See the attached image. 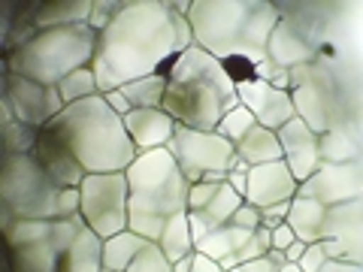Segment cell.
Instances as JSON below:
<instances>
[{"mask_svg": "<svg viewBox=\"0 0 363 272\" xmlns=\"http://www.w3.org/2000/svg\"><path fill=\"white\" fill-rule=\"evenodd\" d=\"M191 45L194 33L173 0H124L121 13L100 33L91 61L100 94L152 73H167V67Z\"/></svg>", "mask_w": 363, "mask_h": 272, "instance_id": "cell-1", "label": "cell"}, {"mask_svg": "<svg viewBox=\"0 0 363 272\" xmlns=\"http://www.w3.org/2000/svg\"><path fill=\"white\" fill-rule=\"evenodd\" d=\"M188 25L194 42L218 61H267V45L281 21L269 0H191Z\"/></svg>", "mask_w": 363, "mask_h": 272, "instance_id": "cell-2", "label": "cell"}, {"mask_svg": "<svg viewBox=\"0 0 363 272\" xmlns=\"http://www.w3.org/2000/svg\"><path fill=\"white\" fill-rule=\"evenodd\" d=\"M167 79L164 109L179 128L215 130L227 112L240 106L233 73L197 42L167 67Z\"/></svg>", "mask_w": 363, "mask_h": 272, "instance_id": "cell-3", "label": "cell"}, {"mask_svg": "<svg viewBox=\"0 0 363 272\" xmlns=\"http://www.w3.org/2000/svg\"><path fill=\"white\" fill-rule=\"evenodd\" d=\"M52 133L88 176L94 173H124L136 161V145L124 128V118L109 106L106 94L70 103L58 118L43 128Z\"/></svg>", "mask_w": 363, "mask_h": 272, "instance_id": "cell-4", "label": "cell"}, {"mask_svg": "<svg viewBox=\"0 0 363 272\" xmlns=\"http://www.w3.org/2000/svg\"><path fill=\"white\" fill-rule=\"evenodd\" d=\"M130 185V224L128 230L157 245L164 224L179 212H188L191 181L182 173L169 149L140 152L136 161L124 169Z\"/></svg>", "mask_w": 363, "mask_h": 272, "instance_id": "cell-5", "label": "cell"}, {"mask_svg": "<svg viewBox=\"0 0 363 272\" xmlns=\"http://www.w3.org/2000/svg\"><path fill=\"white\" fill-rule=\"evenodd\" d=\"M100 33L85 25L40 30L30 42L6 55V73H18L40 85H61L67 76L85 70L94 61Z\"/></svg>", "mask_w": 363, "mask_h": 272, "instance_id": "cell-6", "label": "cell"}, {"mask_svg": "<svg viewBox=\"0 0 363 272\" xmlns=\"http://www.w3.org/2000/svg\"><path fill=\"white\" fill-rule=\"evenodd\" d=\"M61 185L40 166L33 154H6L0 169V203L13 209L16 218H58Z\"/></svg>", "mask_w": 363, "mask_h": 272, "instance_id": "cell-7", "label": "cell"}, {"mask_svg": "<svg viewBox=\"0 0 363 272\" xmlns=\"http://www.w3.org/2000/svg\"><path fill=\"white\" fill-rule=\"evenodd\" d=\"M82 194V218L85 227L100 239L118 236L130 224V185L128 173H94L79 185Z\"/></svg>", "mask_w": 363, "mask_h": 272, "instance_id": "cell-8", "label": "cell"}, {"mask_svg": "<svg viewBox=\"0 0 363 272\" xmlns=\"http://www.w3.org/2000/svg\"><path fill=\"white\" fill-rule=\"evenodd\" d=\"M179 161L182 173L191 185H197L212 173H230L236 154V145L227 142L215 130H194V128H176L173 140L167 145Z\"/></svg>", "mask_w": 363, "mask_h": 272, "instance_id": "cell-9", "label": "cell"}, {"mask_svg": "<svg viewBox=\"0 0 363 272\" xmlns=\"http://www.w3.org/2000/svg\"><path fill=\"white\" fill-rule=\"evenodd\" d=\"M291 100L297 118L309 124L318 136L327 133L333 124H342V103H339L333 79L312 64L291 70Z\"/></svg>", "mask_w": 363, "mask_h": 272, "instance_id": "cell-10", "label": "cell"}, {"mask_svg": "<svg viewBox=\"0 0 363 272\" xmlns=\"http://www.w3.org/2000/svg\"><path fill=\"white\" fill-rule=\"evenodd\" d=\"M4 94L9 97V103L16 109V118L21 124H30V128H40V130L67 109L58 85L49 88V85H40L18 73L4 76Z\"/></svg>", "mask_w": 363, "mask_h": 272, "instance_id": "cell-11", "label": "cell"}, {"mask_svg": "<svg viewBox=\"0 0 363 272\" xmlns=\"http://www.w3.org/2000/svg\"><path fill=\"white\" fill-rule=\"evenodd\" d=\"M300 197L318 200L333 209L351 200H363V166L360 164H324L300 185Z\"/></svg>", "mask_w": 363, "mask_h": 272, "instance_id": "cell-12", "label": "cell"}, {"mask_svg": "<svg viewBox=\"0 0 363 272\" xmlns=\"http://www.w3.org/2000/svg\"><path fill=\"white\" fill-rule=\"evenodd\" d=\"M321 248L330 260H360L363 257V200H351L327 209V224Z\"/></svg>", "mask_w": 363, "mask_h": 272, "instance_id": "cell-13", "label": "cell"}, {"mask_svg": "<svg viewBox=\"0 0 363 272\" xmlns=\"http://www.w3.org/2000/svg\"><path fill=\"white\" fill-rule=\"evenodd\" d=\"M236 97H240V103L257 118L260 128L279 130V128H285L291 118H297L291 91L269 85L264 79H236Z\"/></svg>", "mask_w": 363, "mask_h": 272, "instance_id": "cell-14", "label": "cell"}, {"mask_svg": "<svg viewBox=\"0 0 363 272\" xmlns=\"http://www.w3.org/2000/svg\"><path fill=\"white\" fill-rule=\"evenodd\" d=\"M279 142H281V161L288 164L291 176L303 185L321 166V136L300 118H291L285 128H279Z\"/></svg>", "mask_w": 363, "mask_h": 272, "instance_id": "cell-15", "label": "cell"}, {"mask_svg": "<svg viewBox=\"0 0 363 272\" xmlns=\"http://www.w3.org/2000/svg\"><path fill=\"white\" fill-rule=\"evenodd\" d=\"M297 194H300V181L291 176L285 161H272L248 169L245 203H252V206L269 209L276 203H291Z\"/></svg>", "mask_w": 363, "mask_h": 272, "instance_id": "cell-16", "label": "cell"}, {"mask_svg": "<svg viewBox=\"0 0 363 272\" xmlns=\"http://www.w3.org/2000/svg\"><path fill=\"white\" fill-rule=\"evenodd\" d=\"M124 128H128L136 152H155V149H167L179 124L161 106V109H130L124 115Z\"/></svg>", "mask_w": 363, "mask_h": 272, "instance_id": "cell-17", "label": "cell"}, {"mask_svg": "<svg viewBox=\"0 0 363 272\" xmlns=\"http://www.w3.org/2000/svg\"><path fill=\"white\" fill-rule=\"evenodd\" d=\"M33 157H37L40 166L52 176L55 185H61V188H79L88 176L85 169L79 166L76 157L45 130H40V142H37V149H33Z\"/></svg>", "mask_w": 363, "mask_h": 272, "instance_id": "cell-18", "label": "cell"}, {"mask_svg": "<svg viewBox=\"0 0 363 272\" xmlns=\"http://www.w3.org/2000/svg\"><path fill=\"white\" fill-rule=\"evenodd\" d=\"M267 61L281 67V70H297V67H306L315 61V49L309 42L303 40V33L291 25V21L281 18L276 30L269 37V45H267Z\"/></svg>", "mask_w": 363, "mask_h": 272, "instance_id": "cell-19", "label": "cell"}, {"mask_svg": "<svg viewBox=\"0 0 363 272\" xmlns=\"http://www.w3.org/2000/svg\"><path fill=\"white\" fill-rule=\"evenodd\" d=\"M91 6H94V0H52V4H40L30 9L28 25L33 30L85 25L91 18Z\"/></svg>", "mask_w": 363, "mask_h": 272, "instance_id": "cell-20", "label": "cell"}, {"mask_svg": "<svg viewBox=\"0 0 363 272\" xmlns=\"http://www.w3.org/2000/svg\"><path fill=\"white\" fill-rule=\"evenodd\" d=\"M294 233H297L300 242H321L324 236V224H327V206H321L318 200L309 197H294L291 200V212H288V221H285Z\"/></svg>", "mask_w": 363, "mask_h": 272, "instance_id": "cell-21", "label": "cell"}, {"mask_svg": "<svg viewBox=\"0 0 363 272\" xmlns=\"http://www.w3.org/2000/svg\"><path fill=\"white\" fill-rule=\"evenodd\" d=\"M58 272H104V239L85 227L76 245L61 257Z\"/></svg>", "mask_w": 363, "mask_h": 272, "instance_id": "cell-22", "label": "cell"}, {"mask_svg": "<svg viewBox=\"0 0 363 272\" xmlns=\"http://www.w3.org/2000/svg\"><path fill=\"white\" fill-rule=\"evenodd\" d=\"M145 245H149V239H143V236L133 230L109 236V239H104V269L128 272L133 266V260L145 251Z\"/></svg>", "mask_w": 363, "mask_h": 272, "instance_id": "cell-23", "label": "cell"}, {"mask_svg": "<svg viewBox=\"0 0 363 272\" xmlns=\"http://www.w3.org/2000/svg\"><path fill=\"white\" fill-rule=\"evenodd\" d=\"M236 154H240L248 166H260V164L281 161L279 130H269V128H260V124H257V128L248 133L240 145H236Z\"/></svg>", "mask_w": 363, "mask_h": 272, "instance_id": "cell-24", "label": "cell"}, {"mask_svg": "<svg viewBox=\"0 0 363 272\" xmlns=\"http://www.w3.org/2000/svg\"><path fill=\"white\" fill-rule=\"evenodd\" d=\"M157 248L164 251V257L169 260V264H179L182 257H191L197 251L194 236H191L188 212H179L164 224V233H161V239H157Z\"/></svg>", "mask_w": 363, "mask_h": 272, "instance_id": "cell-25", "label": "cell"}, {"mask_svg": "<svg viewBox=\"0 0 363 272\" xmlns=\"http://www.w3.org/2000/svg\"><path fill=\"white\" fill-rule=\"evenodd\" d=\"M248 239H252V230H242V227H233V224H221L218 230H212L206 239L197 242V251L221 264L224 257L240 254Z\"/></svg>", "mask_w": 363, "mask_h": 272, "instance_id": "cell-26", "label": "cell"}, {"mask_svg": "<svg viewBox=\"0 0 363 272\" xmlns=\"http://www.w3.org/2000/svg\"><path fill=\"white\" fill-rule=\"evenodd\" d=\"M360 142L345 124H333L327 133H321V161L324 164H357Z\"/></svg>", "mask_w": 363, "mask_h": 272, "instance_id": "cell-27", "label": "cell"}, {"mask_svg": "<svg viewBox=\"0 0 363 272\" xmlns=\"http://www.w3.org/2000/svg\"><path fill=\"white\" fill-rule=\"evenodd\" d=\"M167 85H169L167 73H152L145 79H136V82L121 85L118 91L133 109H161L164 97H167Z\"/></svg>", "mask_w": 363, "mask_h": 272, "instance_id": "cell-28", "label": "cell"}, {"mask_svg": "<svg viewBox=\"0 0 363 272\" xmlns=\"http://www.w3.org/2000/svg\"><path fill=\"white\" fill-rule=\"evenodd\" d=\"M61 254L49 242L13 248V272H58Z\"/></svg>", "mask_w": 363, "mask_h": 272, "instance_id": "cell-29", "label": "cell"}, {"mask_svg": "<svg viewBox=\"0 0 363 272\" xmlns=\"http://www.w3.org/2000/svg\"><path fill=\"white\" fill-rule=\"evenodd\" d=\"M49 230H52V221L16 218V224L6 230V245H9V248H25V245L49 242Z\"/></svg>", "mask_w": 363, "mask_h": 272, "instance_id": "cell-30", "label": "cell"}, {"mask_svg": "<svg viewBox=\"0 0 363 272\" xmlns=\"http://www.w3.org/2000/svg\"><path fill=\"white\" fill-rule=\"evenodd\" d=\"M61 91V97H64V103L70 106V103H79V100H88V97H94L100 94V85H97V76L91 67H85V70H76L64 79V82L58 85Z\"/></svg>", "mask_w": 363, "mask_h": 272, "instance_id": "cell-31", "label": "cell"}, {"mask_svg": "<svg viewBox=\"0 0 363 272\" xmlns=\"http://www.w3.org/2000/svg\"><path fill=\"white\" fill-rule=\"evenodd\" d=\"M255 128H257V118H255L252 112H248V109L240 103V106L230 109V112H227V115L221 118V124H218V128H215V133H221L227 142L240 145V142H242L245 136L252 133Z\"/></svg>", "mask_w": 363, "mask_h": 272, "instance_id": "cell-32", "label": "cell"}, {"mask_svg": "<svg viewBox=\"0 0 363 272\" xmlns=\"http://www.w3.org/2000/svg\"><path fill=\"white\" fill-rule=\"evenodd\" d=\"M242 203H245V197H240V194H236V191L224 181V185L218 188V194H215V200L209 203L206 209H203V215H206V218H209L215 227H221V224H230L233 212L240 209Z\"/></svg>", "mask_w": 363, "mask_h": 272, "instance_id": "cell-33", "label": "cell"}, {"mask_svg": "<svg viewBox=\"0 0 363 272\" xmlns=\"http://www.w3.org/2000/svg\"><path fill=\"white\" fill-rule=\"evenodd\" d=\"M82 230H85V218H82V215H76V218H58V221H52L49 245L64 257L76 245V239H79V233H82Z\"/></svg>", "mask_w": 363, "mask_h": 272, "instance_id": "cell-34", "label": "cell"}, {"mask_svg": "<svg viewBox=\"0 0 363 272\" xmlns=\"http://www.w3.org/2000/svg\"><path fill=\"white\" fill-rule=\"evenodd\" d=\"M40 142V128H30V124H9L4 128V145H6V154H33Z\"/></svg>", "mask_w": 363, "mask_h": 272, "instance_id": "cell-35", "label": "cell"}, {"mask_svg": "<svg viewBox=\"0 0 363 272\" xmlns=\"http://www.w3.org/2000/svg\"><path fill=\"white\" fill-rule=\"evenodd\" d=\"M104 272H112V269H104ZM128 272H173V264L164 257V251L155 242H149L145 251L133 260V266Z\"/></svg>", "mask_w": 363, "mask_h": 272, "instance_id": "cell-36", "label": "cell"}, {"mask_svg": "<svg viewBox=\"0 0 363 272\" xmlns=\"http://www.w3.org/2000/svg\"><path fill=\"white\" fill-rule=\"evenodd\" d=\"M121 0H94V6H91V18H88V25L94 28L97 33H104L109 28V21L116 18L121 13Z\"/></svg>", "mask_w": 363, "mask_h": 272, "instance_id": "cell-37", "label": "cell"}, {"mask_svg": "<svg viewBox=\"0 0 363 272\" xmlns=\"http://www.w3.org/2000/svg\"><path fill=\"white\" fill-rule=\"evenodd\" d=\"M221 185H215V181H197V185H191V191H188V212H203L206 209L209 203L215 200V194H218Z\"/></svg>", "mask_w": 363, "mask_h": 272, "instance_id": "cell-38", "label": "cell"}, {"mask_svg": "<svg viewBox=\"0 0 363 272\" xmlns=\"http://www.w3.org/2000/svg\"><path fill=\"white\" fill-rule=\"evenodd\" d=\"M288 264V257H285V251H276V248H272V251L267 254V257H257V260H248V264H242L240 269L242 272H279L281 266Z\"/></svg>", "mask_w": 363, "mask_h": 272, "instance_id": "cell-39", "label": "cell"}, {"mask_svg": "<svg viewBox=\"0 0 363 272\" xmlns=\"http://www.w3.org/2000/svg\"><path fill=\"white\" fill-rule=\"evenodd\" d=\"M230 224H233V227H242V230H252V233H255L257 227L264 224V218H260V209H257V206H252V203H242V206L233 212Z\"/></svg>", "mask_w": 363, "mask_h": 272, "instance_id": "cell-40", "label": "cell"}, {"mask_svg": "<svg viewBox=\"0 0 363 272\" xmlns=\"http://www.w3.org/2000/svg\"><path fill=\"white\" fill-rule=\"evenodd\" d=\"M327 251L321 248V242H312V245H306V251H303V257H300V269L303 272H321V266L327 264Z\"/></svg>", "mask_w": 363, "mask_h": 272, "instance_id": "cell-41", "label": "cell"}, {"mask_svg": "<svg viewBox=\"0 0 363 272\" xmlns=\"http://www.w3.org/2000/svg\"><path fill=\"white\" fill-rule=\"evenodd\" d=\"M248 169H252V166H248L242 157H236L233 166H230V173H227V185H230L240 197H245V191H248Z\"/></svg>", "mask_w": 363, "mask_h": 272, "instance_id": "cell-42", "label": "cell"}, {"mask_svg": "<svg viewBox=\"0 0 363 272\" xmlns=\"http://www.w3.org/2000/svg\"><path fill=\"white\" fill-rule=\"evenodd\" d=\"M188 221H191V236H194V245H197L200 239H206L212 230H218V227H215L203 212H188Z\"/></svg>", "mask_w": 363, "mask_h": 272, "instance_id": "cell-43", "label": "cell"}, {"mask_svg": "<svg viewBox=\"0 0 363 272\" xmlns=\"http://www.w3.org/2000/svg\"><path fill=\"white\" fill-rule=\"evenodd\" d=\"M288 212H291V203H276V206H269V209H260V218H264V227L272 230V227L288 221Z\"/></svg>", "mask_w": 363, "mask_h": 272, "instance_id": "cell-44", "label": "cell"}, {"mask_svg": "<svg viewBox=\"0 0 363 272\" xmlns=\"http://www.w3.org/2000/svg\"><path fill=\"white\" fill-rule=\"evenodd\" d=\"M294 242H297V233H294L288 224L272 227V248H276V251H288Z\"/></svg>", "mask_w": 363, "mask_h": 272, "instance_id": "cell-45", "label": "cell"}, {"mask_svg": "<svg viewBox=\"0 0 363 272\" xmlns=\"http://www.w3.org/2000/svg\"><path fill=\"white\" fill-rule=\"evenodd\" d=\"M321 272H363L360 260H327Z\"/></svg>", "mask_w": 363, "mask_h": 272, "instance_id": "cell-46", "label": "cell"}, {"mask_svg": "<svg viewBox=\"0 0 363 272\" xmlns=\"http://www.w3.org/2000/svg\"><path fill=\"white\" fill-rule=\"evenodd\" d=\"M191 272H224V266L218 264V260H212L206 254L194 251V264H191Z\"/></svg>", "mask_w": 363, "mask_h": 272, "instance_id": "cell-47", "label": "cell"}, {"mask_svg": "<svg viewBox=\"0 0 363 272\" xmlns=\"http://www.w3.org/2000/svg\"><path fill=\"white\" fill-rule=\"evenodd\" d=\"M106 100H109V106L116 109L121 118H124V115H128V112L133 109V106L128 103V100H124V94H121V91H109V94H106Z\"/></svg>", "mask_w": 363, "mask_h": 272, "instance_id": "cell-48", "label": "cell"}, {"mask_svg": "<svg viewBox=\"0 0 363 272\" xmlns=\"http://www.w3.org/2000/svg\"><path fill=\"white\" fill-rule=\"evenodd\" d=\"M306 245H309V242H294L291 248H288V251H285V257H288V264H300V257H303V251H306Z\"/></svg>", "mask_w": 363, "mask_h": 272, "instance_id": "cell-49", "label": "cell"}, {"mask_svg": "<svg viewBox=\"0 0 363 272\" xmlns=\"http://www.w3.org/2000/svg\"><path fill=\"white\" fill-rule=\"evenodd\" d=\"M191 264H194V254H191V257H182L179 264H173V272H191Z\"/></svg>", "mask_w": 363, "mask_h": 272, "instance_id": "cell-50", "label": "cell"}, {"mask_svg": "<svg viewBox=\"0 0 363 272\" xmlns=\"http://www.w3.org/2000/svg\"><path fill=\"white\" fill-rule=\"evenodd\" d=\"M279 272H303V269H300V266H297V264H285V266H281V269H279Z\"/></svg>", "mask_w": 363, "mask_h": 272, "instance_id": "cell-51", "label": "cell"}, {"mask_svg": "<svg viewBox=\"0 0 363 272\" xmlns=\"http://www.w3.org/2000/svg\"><path fill=\"white\" fill-rule=\"evenodd\" d=\"M230 272H242V269H240V266H236V269H230Z\"/></svg>", "mask_w": 363, "mask_h": 272, "instance_id": "cell-52", "label": "cell"}]
</instances>
